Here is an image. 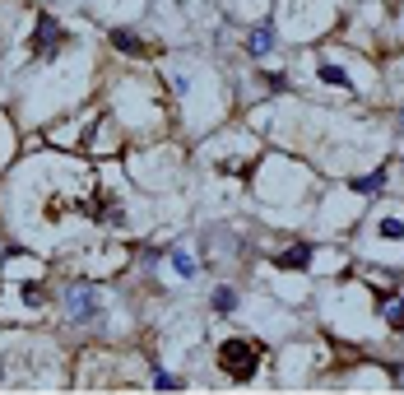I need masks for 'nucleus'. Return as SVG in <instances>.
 I'll return each mask as SVG.
<instances>
[{
	"mask_svg": "<svg viewBox=\"0 0 404 395\" xmlns=\"http://www.w3.org/2000/svg\"><path fill=\"white\" fill-rule=\"evenodd\" d=\"M260 358H265V349H260L256 339H224L219 344V367L233 382H251L260 372Z\"/></svg>",
	"mask_w": 404,
	"mask_h": 395,
	"instance_id": "obj_1",
	"label": "nucleus"
},
{
	"mask_svg": "<svg viewBox=\"0 0 404 395\" xmlns=\"http://www.w3.org/2000/svg\"><path fill=\"white\" fill-rule=\"evenodd\" d=\"M66 312H70V321H98L102 303H98V293H93V284H70L66 288Z\"/></svg>",
	"mask_w": 404,
	"mask_h": 395,
	"instance_id": "obj_2",
	"label": "nucleus"
},
{
	"mask_svg": "<svg viewBox=\"0 0 404 395\" xmlns=\"http://www.w3.org/2000/svg\"><path fill=\"white\" fill-rule=\"evenodd\" d=\"M61 42H66V28H61L56 19H51V14H37V28H33V51L37 56H56L61 51Z\"/></svg>",
	"mask_w": 404,
	"mask_h": 395,
	"instance_id": "obj_3",
	"label": "nucleus"
},
{
	"mask_svg": "<svg viewBox=\"0 0 404 395\" xmlns=\"http://www.w3.org/2000/svg\"><path fill=\"white\" fill-rule=\"evenodd\" d=\"M279 265H283V270H307V265H312V247H307V242H298V247L279 251Z\"/></svg>",
	"mask_w": 404,
	"mask_h": 395,
	"instance_id": "obj_4",
	"label": "nucleus"
},
{
	"mask_svg": "<svg viewBox=\"0 0 404 395\" xmlns=\"http://www.w3.org/2000/svg\"><path fill=\"white\" fill-rule=\"evenodd\" d=\"M269 47H274V28H269V23L251 28V37H247V51H251V56H265Z\"/></svg>",
	"mask_w": 404,
	"mask_h": 395,
	"instance_id": "obj_5",
	"label": "nucleus"
},
{
	"mask_svg": "<svg viewBox=\"0 0 404 395\" xmlns=\"http://www.w3.org/2000/svg\"><path fill=\"white\" fill-rule=\"evenodd\" d=\"M112 47H116V51H126V56H145V51H149V47L140 42L135 33H126V28H112Z\"/></svg>",
	"mask_w": 404,
	"mask_h": 395,
	"instance_id": "obj_6",
	"label": "nucleus"
},
{
	"mask_svg": "<svg viewBox=\"0 0 404 395\" xmlns=\"http://www.w3.org/2000/svg\"><path fill=\"white\" fill-rule=\"evenodd\" d=\"M381 186H386V168H377V172H367V177L353 181V191H358V195H377Z\"/></svg>",
	"mask_w": 404,
	"mask_h": 395,
	"instance_id": "obj_7",
	"label": "nucleus"
},
{
	"mask_svg": "<svg viewBox=\"0 0 404 395\" xmlns=\"http://www.w3.org/2000/svg\"><path fill=\"white\" fill-rule=\"evenodd\" d=\"M209 303H214V312H233V307H237V288H228V284H224V288H214V298H209Z\"/></svg>",
	"mask_w": 404,
	"mask_h": 395,
	"instance_id": "obj_8",
	"label": "nucleus"
},
{
	"mask_svg": "<svg viewBox=\"0 0 404 395\" xmlns=\"http://www.w3.org/2000/svg\"><path fill=\"white\" fill-rule=\"evenodd\" d=\"M321 79H326V84H335V89H348V75L339 66H330V61H321Z\"/></svg>",
	"mask_w": 404,
	"mask_h": 395,
	"instance_id": "obj_9",
	"label": "nucleus"
},
{
	"mask_svg": "<svg viewBox=\"0 0 404 395\" xmlns=\"http://www.w3.org/2000/svg\"><path fill=\"white\" fill-rule=\"evenodd\" d=\"M172 270H177L181 279H191V274H195V260L186 256V251H172Z\"/></svg>",
	"mask_w": 404,
	"mask_h": 395,
	"instance_id": "obj_10",
	"label": "nucleus"
},
{
	"mask_svg": "<svg viewBox=\"0 0 404 395\" xmlns=\"http://www.w3.org/2000/svg\"><path fill=\"white\" fill-rule=\"evenodd\" d=\"M386 321H391V330H404V303L386 298Z\"/></svg>",
	"mask_w": 404,
	"mask_h": 395,
	"instance_id": "obj_11",
	"label": "nucleus"
},
{
	"mask_svg": "<svg viewBox=\"0 0 404 395\" xmlns=\"http://www.w3.org/2000/svg\"><path fill=\"white\" fill-rule=\"evenodd\" d=\"M381 237L400 242V237H404V219H381Z\"/></svg>",
	"mask_w": 404,
	"mask_h": 395,
	"instance_id": "obj_12",
	"label": "nucleus"
},
{
	"mask_svg": "<svg viewBox=\"0 0 404 395\" xmlns=\"http://www.w3.org/2000/svg\"><path fill=\"white\" fill-rule=\"evenodd\" d=\"M23 303L37 307V303H42V288H37V284H23Z\"/></svg>",
	"mask_w": 404,
	"mask_h": 395,
	"instance_id": "obj_13",
	"label": "nucleus"
},
{
	"mask_svg": "<svg viewBox=\"0 0 404 395\" xmlns=\"http://www.w3.org/2000/svg\"><path fill=\"white\" fill-rule=\"evenodd\" d=\"M154 386H163V391H168V386H181L177 377H168V372H154Z\"/></svg>",
	"mask_w": 404,
	"mask_h": 395,
	"instance_id": "obj_14",
	"label": "nucleus"
},
{
	"mask_svg": "<svg viewBox=\"0 0 404 395\" xmlns=\"http://www.w3.org/2000/svg\"><path fill=\"white\" fill-rule=\"evenodd\" d=\"M400 121H404V112H400Z\"/></svg>",
	"mask_w": 404,
	"mask_h": 395,
	"instance_id": "obj_15",
	"label": "nucleus"
}]
</instances>
